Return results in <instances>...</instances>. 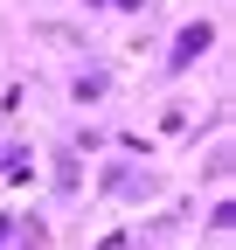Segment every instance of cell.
Instances as JSON below:
<instances>
[{
	"label": "cell",
	"mask_w": 236,
	"mask_h": 250,
	"mask_svg": "<svg viewBox=\"0 0 236 250\" xmlns=\"http://www.w3.org/2000/svg\"><path fill=\"white\" fill-rule=\"evenodd\" d=\"M209 42H216V28H209V21H195V28H181V42H174V56H167V62H174V70H188V62L209 49Z\"/></svg>",
	"instance_id": "obj_1"
}]
</instances>
